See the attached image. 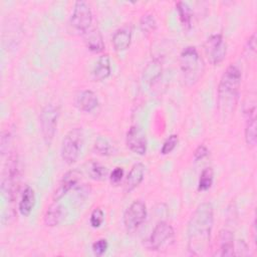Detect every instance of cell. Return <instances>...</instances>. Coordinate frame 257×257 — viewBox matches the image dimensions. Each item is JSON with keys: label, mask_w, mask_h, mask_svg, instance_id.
Listing matches in <instances>:
<instances>
[{"label": "cell", "mask_w": 257, "mask_h": 257, "mask_svg": "<svg viewBox=\"0 0 257 257\" xmlns=\"http://www.w3.org/2000/svg\"><path fill=\"white\" fill-rule=\"evenodd\" d=\"M145 169L146 168L142 163H137L132 167L124 182L123 190L125 193H131L143 182L145 177Z\"/></svg>", "instance_id": "obj_14"}, {"label": "cell", "mask_w": 257, "mask_h": 257, "mask_svg": "<svg viewBox=\"0 0 257 257\" xmlns=\"http://www.w3.org/2000/svg\"><path fill=\"white\" fill-rule=\"evenodd\" d=\"M63 218H64L63 207L57 202H54L47 208L45 212L44 224L48 227H54V226H57L62 221Z\"/></svg>", "instance_id": "obj_20"}, {"label": "cell", "mask_w": 257, "mask_h": 257, "mask_svg": "<svg viewBox=\"0 0 257 257\" xmlns=\"http://www.w3.org/2000/svg\"><path fill=\"white\" fill-rule=\"evenodd\" d=\"M255 106L249 108L246 112V126H245V140L248 146L254 147L256 145L257 140V132H256V115H255Z\"/></svg>", "instance_id": "obj_19"}, {"label": "cell", "mask_w": 257, "mask_h": 257, "mask_svg": "<svg viewBox=\"0 0 257 257\" xmlns=\"http://www.w3.org/2000/svg\"><path fill=\"white\" fill-rule=\"evenodd\" d=\"M111 66L110 60L107 54L101 55L95 62L92 69V78L95 81H101L106 79L110 75Z\"/></svg>", "instance_id": "obj_18"}, {"label": "cell", "mask_w": 257, "mask_h": 257, "mask_svg": "<svg viewBox=\"0 0 257 257\" xmlns=\"http://www.w3.org/2000/svg\"><path fill=\"white\" fill-rule=\"evenodd\" d=\"M147 218L146 204L140 200L133 202L123 214V225L127 233L136 232Z\"/></svg>", "instance_id": "obj_8"}, {"label": "cell", "mask_w": 257, "mask_h": 257, "mask_svg": "<svg viewBox=\"0 0 257 257\" xmlns=\"http://www.w3.org/2000/svg\"><path fill=\"white\" fill-rule=\"evenodd\" d=\"M140 26L144 32L149 33V32L154 31L157 27V22H156L155 17L151 14L143 15L140 20Z\"/></svg>", "instance_id": "obj_27"}, {"label": "cell", "mask_w": 257, "mask_h": 257, "mask_svg": "<svg viewBox=\"0 0 257 257\" xmlns=\"http://www.w3.org/2000/svg\"><path fill=\"white\" fill-rule=\"evenodd\" d=\"M107 248H108V243H107V240L104 238L98 239L92 244V251L96 256L103 255L106 252Z\"/></svg>", "instance_id": "obj_30"}, {"label": "cell", "mask_w": 257, "mask_h": 257, "mask_svg": "<svg viewBox=\"0 0 257 257\" xmlns=\"http://www.w3.org/2000/svg\"><path fill=\"white\" fill-rule=\"evenodd\" d=\"M213 206L209 202L200 204L192 214L188 227V249L195 256H205L211 247L213 229Z\"/></svg>", "instance_id": "obj_1"}, {"label": "cell", "mask_w": 257, "mask_h": 257, "mask_svg": "<svg viewBox=\"0 0 257 257\" xmlns=\"http://www.w3.org/2000/svg\"><path fill=\"white\" fill-rule=\"evenodd\" d=\"M208 153H209V151H208L207 147L204 146V145H200L195 150V152H194V160H195V162H198V161L204 159L208 155Z\"/></svg>", "instance_id": "obj_32"}, {"label": "cell", "mask_w": 257, "mask_h": 257, "mask_svg": "<svg viewBox=\"0 0 257 257\" xmlns=\"http://www.w3.org/2000/svg\"><path fill=\"white\" fill-rule=\"evenodd\" d=\"M176 8H177V11L179 13L180 20H181L182 24L184 25V27L191 28V26H192V17H193L191 7L186 2L179 1V2L176 3Z\"/></svg>", "instance_id": "obj_23"}, {"label": "cell", "mask_w": 257, "mask_h": 257, "mask_svg": "<svg viewBox=\"0 0 257 257\" xmlns=\"http://www.w3.org/2000/svg\"><path fill=\"white\" fill-rule=\"evenodd\" d=\"M180 67L184 80L188 85L197 83L204 73V61L196 47L187 46L180 54Z\"/></svg>", "instance_id": "obj_3"}, {"label": "cell", "mask_w": 257, "mask_h": 257, "mask_svg": "<svg viewBox=\"0 0 257 257\" xmlns=\"http://www.w3.org/2000/svg\"><path fill=\"white\" fill-rule=\"evenodd\" d=\"M206 56L209 62L217 65L222 62L226 56V42L222 34H212L209 36L204 45Z\"/></svg>", "instance_id": "obj_10"}, {"label": "cell", "mask_w": 257, "mask_h": 257, "mask_svg": "<svg viewBox=\"0 0 257 257\" xmlns=\"http://www.w3.org/2000/svg\"><path fill=\"white\" fill-rule=\"evenodd\" d=\"M98 104V98L96 94L89 89L82 90L75 98V105L82 111L89 112L93 110Z\"/></svg>", "instance_id": "obj_16"}, {"label": "cell", "mask_w": 257, "mask_h": 257, "mask_svg": "<svg viewBox=\"0 0 257 257\" xmlns=\"http://www.w3.org/2000/svg\"><path fill=\"white\" fill-rule=\"evenodd\" d=\"M94 152L97 155L100 156H111L115 153V149L114 147L108 142L107 139L103 138V137H98L95 142H94V146H93Z\"/></svg>", "instance_id": "obj_24"}, {"label": "cell", "mask_w": 257, "mask_h": 257, "mask_svg": "<svg viewBox=\"0 0 257 257\" xmlns=\"http://www.w3.org/2000/svg\"><path fill=\"white\" fill-rule=\"evenodd\" d=\"M255 39H256V34L253 33V34L251 35V37L248 39V41H247V46H246L245 49H246V50H249V53H250V51H252V52L255 51V48H256Z\"/></svg>", "instance_id": "obj_33"}, {"label": "cell", "mask_w": 257, "mask_h": 257, "mask_svg": "<svg viewBox=\"0 0 257 257\" xmlns=\"http://www.w3.org/2000/svg\"><path fill=\"white\" fill-rule=\"evenodd\" d=\"M59 117V108L58 106L49 103L46 104L39 115V123H40V130L43 137V140L46 145H50L54 135L56 133L57 122Z\"/></svg>", "instance_id": "obj_6"}, {"label": "cell", "mask_w": 257, "mask_h": 257, "mask_svg": "<svg viewBox=\"0 0 257 257\" xmlns=\"http://www.w3.org/2000/svg\"><path fill=\"white\" fill-rule=\"evenodd\" d=\"M112 45L116 51L125 50L132 41V28L131 26H122L117 29L112 35Z\"/></svg>", "instance_id": "obj_17"}, {"label": "cell", "mask_w": 257, "mask_h": 257, "mask_svg": "<svg viewBox=\"0 0 257 257\" xmlns=\"http://www.w3.org/2000/svg\"><path fill=\"white\" fill-rule=\"evenodd\" d=\"M178 142H179V139H178V136L177 135H171L163 144V147L161 149V153L163 155H168L170 154L175 148L176 146L178 145Z\"/></svg>", "instance_id": "obj_29"}, {"label": "cell", "mask_w": 257, "mask_h": 257, "mask_svg": "<svg viewBox=\"0 0 257 257\" xmlns=\"http://www.w3.org/2000/svg\"><path fill=\"white\" fill-rule=\"evenodd\" d=\"M174 228L169 223L162 221L155 226L149 238V247L154 251H164L174 243Z\"/></svg>", "instance_id": "obj_7"}, {"label": "cell", "mask_w": 257, "mask_h": 257, "mask_svg": "<svg viewBox=\"0 0 257 257\" xmlns=\"http://www.w3.org/2000/svg\"><path fill=\"white\" fill-rule=\"evenodd\" d=\"M87 172H88V175L90 176V178L93 180H96V181L103 180L107 173L106 168L95 161H91L89 163Z\"/></svg>", "instance_id": "obj_26"}, {"label": "cell", "mask_w": 257, "mask_h": 257, "mask_svg": "<svg viewBox=\"0 0 257 257\" xmlns=\"http://www.w3.org/2000/svg\"><path fill=\"white\" fill-rule=\"evenodd\" d=\"M216 249L213 255L215 256H233L234 253V235L228 229H222L219 232L216 242Z\"/></svg>", "instance_id": "obj_12"}, {"label": "cell", "mask_w": 257, "mask_h": 257, "mask_svg": "<svg viewBox=\"0 0 257 257\" xmlns=\"http://www.w3.org/2000/svg\"><path fill=\"white\" fill-rule=\"evenodd\" d=\"M104 221V213L100 208H95L91 214H90V218H89V222L91 227L93 228H98L102 225Z\"/></svg>", "instance_id": "obj_28"}, {"label": "cell", "mask_w": 257, "mask_h": 257, "mask_svg": "<svg viewBox=\"0 0 257 257\" xmlns=\"http://www.w3.org/2000/svg\"><path fill=\"white\" fill-rule=\"evenodd\" d=\"M80 173L76 170L68 171L63 175L61 180L58 183V186L56 187L54 193H53V201L57 202L60 200L64 195L67 194L80 180Z\"/></svg>", "instance_id": "obj_13"}, {"label": "cell", "mask_w": 257, "mask_h": 257, "mask_svg": "<svg viewBox=\"0 0 257 257\" xmlns=\"http://www.w3.org/2000/svg\"><path fill=\"white\" fill-rule=\"evenodd\" d=\"M214 180V172L211 167H208L203 170L200 175L199 183H198V190L199 191H207L211 188Z\"/></svg>", "instance_id": "obj_25"}, {"label": "cell", "mask_w": 257, "mask_h": 257, "mask_svg": "<svg viewBox=\"0 0 257 257\" xmlns=\"http://www.w3.org/2000/svg\"><path fill=\"white\" fill-rule=\"evenodd\" d=\"M241 86V71L234 65H229L221 76L218 85V109L226 118L235 110Z\"/></svg>", "instance_id": "obj_2"}, {"label": "cell", "mask_w": 257, "mask_h": 257, "mask_svg": "<svg viewBox=\"0 0 257 257\" xmlns=\"http://www.w3.org/2000/svg\"><path fill=\"white\" fill-rule=\"evenodd\" d=\"M19 187V170L15 158H10L4 169L1 181V191L3 196L9 201L13 202Z\"/></svg>", "instance_id": "obj_5"}, {"label": "cell", "mask_w": 257, "mask_h": 257, "mask_svg": "<svg viewBox=\"0 0 257 257\" xmlns=\"http://www.w3.org/2000/svg\"><path fill=\"white\" fill-rule=\"evenodd\" d=\"M123 169L122 168H120V167H116V168H114L113 170H112V172L110 173V176H109V180H110V182H111V184H113V185H117L120 181H121V179H122V177H123Z\"/></svg>", "instance_id": "obj_31"}, {"label": "cell", "mask_w": 257, "mask_h": 257, "mask_svg": "<svg viewBox=\"0 0 257 257\" xmlns=\"http://www.w3.org/2000/svg\"><path fill=\"white\" fill-rule=\"evenodd\" d=\"M83 35V41L86 47L92 52H101L104 48L102 35L96 28H88Z\"/></svg>", "instance_id": "obj_15"}, {"label": "cell", "mask_w": 257, "mask_h": 257, "mask_svg": "<svg viewBox=\"0 0 257 257\" xmlns=\"http://www.w3.org/2000/svg\"><path fill=\"white\" fill-rule=\"evenodd\" d=\"M82 144H83V132L81 127H74L70 130L62 140V145H61L62 160L68 165L75 163L79 157Z\"/></svg>", "instance_id": "obj_4"}, {"label": "cell", "mask_w": 257, "mask_h": 257, "mask_svg": "<svg viewBox=\"0 0 257 257\" xmlns=\"http://www.w3.org/2000/svg\"><path fill=\"white\" fill-rule=\"evenodd\" d=\"M34 205H35V193L31 187L27 186L24 189L19 202L18 209L20 214L24 217L29 216L31 211L33 210Z\"/></svg>", "instance_id": "obj_21"}, {"label": "cell", "mask_w": 257, "mask_h": 257, "mask_svg": "<svg viewBox=\"0 0 257 257\" xmlns=\"http://www.w3.org/2000/svg\"><path fill=\"white\" fill-rule=\"evenodd\" d=\"M92 14L88 4L84 1H76L70 17V25L78 32L84 33L90 28Z\"/></svg>", "instance_id": "obj_9"}, {"label": "cell", "mask_w": 257, "mask_h": 257, "mask_svg": "<svg viewBox=\"0 0 257 257\" xmlns=\"http://www.w3.org/2000/svg\"><path fill=\"white\" fill-rule=\"evenodd\" d=\"M161 73H162L161 62L158 59H153L145 67L143 77L147 83H152L161 75Z\"/></svg>", "instance_id": "obj_22"}, {"label": "cell", "mask_w": 257, "mask_h": 257, "mask_svg": "<svg viewBox=\"0 0 257 257\" xmlns=\"http://www.w3.org/2000/svg\"><path fill=\"white\" fill-rule=\"evenodd\" d=\"M125 143L127 148L135 154L143 156L147 152L146 136L137 125H133L128 128L125 137Z\"/></svg>", "instance_id": "obj_11"}]
</instances>
